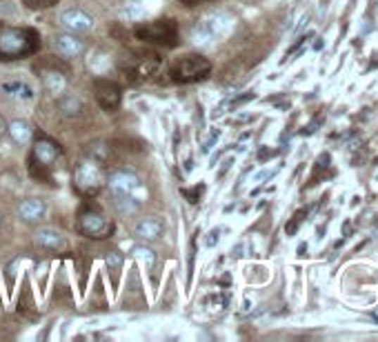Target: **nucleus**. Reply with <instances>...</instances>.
<instances>
[{
  "mask_svg": "<svg viewBox=\"0 0 378 342\" xmlns=\"http://www.w3.org/2000/svg\"><path fill=\"white\" fill-rule=\"evenodd\" d=\"M105 187L111 194V201L120 216H134L141 211L143 203L147 201V189L141 176L130 169H114L107 174Z\"/></svg>",
  "mask_w": 378,
  "mask_h": 342,
  "instance_id": "nucleus-1",
  "label": "nucleus"
},
{
  "mask_svg": "<svg viewBox=\"0 0 378 342\" xmlns=\"http://www.w3.org/2000/svg\"><path fill=\"white\" fill-rule=\"evenodd\" d=\"M38 49H40V34L36 30L0 23V61L30 58Z\"/></svg>",
  "mask_w": 378,
  "mask_h": 342,
  "instance_id": "nucleus-2",
  "label": "nucleus"
},
{
  "mask_svg": "<svg viewBox=\"0 0 378 342\" xmlns=\"http://www.w3.org/2000/svg\"><path fill=\"white\" fill-rule=\"evenodd\" d=\"M105 182H107V171L101 160L87 156V158H80L76 163L72 184L80 198H85V201L87 198H96L105 187Z\"/></svg>",
  "mask_w": 378,
  "mask_h": 342,
  "instance_id": "nucleus-3",
  "label": "nucleus"
},
{
  "mask_svg": "<svg viewBox=\"0 0 378 342\" xmlns=\"http://www.w3.org/2000/svg\"><path fill=\"white\" fill-rule=\"evenodd\" d=\"M63 156V147L56 140H51L45 134H34V145H32V153H30V171L32 176L38 180H47L51 182V174L53 165L61 160Z\"/></svg>",
  "mask_w": 378,
  "mask_h": 342,
  "instance_id": "nucleus-4",
  "label": "nucleus"
},
{
  "mask_svg": "<svg viewBox=\"0 0 378 342\" xmlns=\"http://www.w3.org/2000/svg\"><path fill=\"white\" fill-rule=\"evenodd\" d=\"M76 229L85 238L105 240L114 234V222L107 218V213L101 207L94 205L87 198V203H82V207L76 213Z\"/></svg>",
  "mask_w": 378,
  "mask_h": 342,
  "instance_id": "nucleus-5",
  "label": "nucleus"
},
{
  "mask_svg": "<svg viewBox=\"0 0 378 342\" xmlns=\"http://www.w3.org/2000/svg\"><path fill=\"white\" fill-rule=\"evenodd\" d=\"M120 74L130 78V82H145L151 76L158 74L160 69V56L156 51H130L120 61Z\"/></svg>",
  "mask_w": 378,
  "mask_h": 342,
  "instance_id": "nucleus-6",
  "label": "nucleus"
},
{
  "mask_svg": "<svg viewBox=\"0 0 378 342\" xmlns=\"http://www.w3.org/2000/svg\"><path fill=\"white\" fill-rule=\"evenodd\" d=\"M234 30V18L229 13H212L203 20H199L191 27V42L199 47H209L214 45L216 40L229 36V32Z\"/></svg>",
  "mask_w": 378,
  "mask_h": 342,
  "instance_id": "nucleus-7",
  "label": "nucleus"
},
{
  "mask_svg": "<svg viewBox=\"0 0 378 342\" xmlns=\"http://www.w3.org/2000/svg\"><path fill=\"white\" fill-rule=\"evenodd\" d=\"M134 36L147 42V45H158V47H176L180 40L178 23L174 18H158L151 23L136 25Z\"/></svg>",
  "mask_w": 378,
  "mask_h": 342,
  "instance_id": "nucleus-8",
  "label": "nucleus"
},
{
  "mask_svg": "<svg viewBox=\"0 0 378 342\" xmlns=\"http://www.w3.org/2000/svg\"><path fill=\"white\" fill-rule=\"evenodd\" d=\"M212 71V63H209L205 56L201 53H185L180 56L178 61L172 63L170 67V76L174 82L180 84H191V82H199L205 80Z\"/></svg>",
  "mask_w": 378,
  "mask_h": 342,
  "instance_id": "nucleus-9",
  "label": "nucleus"
},
{
  "mask_svg": "<svg viewBox=\"0 0 378 342\" xmlns=\"http://www.w3.org/2000/svg\"><path fill=\"white\" fill-rule=\"evenodd\" d=\"M94 96L96 103L101 105L105 111H116L122 101V91L120 87L109 78H96L94 80Z\"/></svg>",
  "mask_w": 378,
  "mask_h": 342,
  "instance_id": "nucleus-10",
  "label": "nucleus"
},
{
  "mask_svg": "<svg viewBox=\"0 0 378 342\" xmlns=\"http://www.w3.org/2000/svg\"><path fill=\"white\" fill-rule=\"evenodd\" d=\"M61 25L72 34H87L94 27V16L82 7H69L61 13Z\"/></svg>",
  "mask_w": 378,
  "mask_h": 342,
  "instance_id": "nucleus-11",
  "label": "nucleus"
},
{
  "mask_svg": "<svg viewBox=\"0 0 378 342\" xmlns=\"http://www.w3.org/2000/svg\"><path fill=\"white\" fill-rule=\"evenodd\" d=\"M51 47L56 53L63 56V58H78V56L85 51V42H82L76 34L67 32V34H56L51 38Z\"/></svg>",
  "mask_w": 378,
  "mask_h": 342,
  "instance_id": "nucleus-12",
  "label": "nucleus"
},
{
  "mask_svg": "<svg viewBox=\"0 0 378 342\" xmlns=\"http://www.w3.org/2000/svg\"><path fill=\"white\" fill-rule=\"evenodd\" d=\"M0 89H3V94L7 98H11V101H18V103H30V101H34V98H36V91H34L32 84L27 80H20V78L3 80Z\"/></svg>",
  "mask_w": 378,
  "mask_h": 342,
  "instance_id": "nucleus-13",
  "label": "nucleus"
},
{
  "mask_svg": "<svg viewBox=\"0 0 378 342\" xmlns=\"http://www.w3.org/2000/svg\"><path fill=\"white\" fill-rule=\"evenodd\" d=\"M163 234H165V220H160L158 216L141 218L134 227V236L143 242H153V240H158Z\"/></svg>",
  "mask_w": 378,
  "mask_h": 342,
  "instance_id": "nucleus-14",
  "label": "nucleus"
},
{
  "mask_svg": "<svg viewBox=\"0 0 378 342\" xmlns=\"http://www.w3.org/2000/svg\"><path fill=\"white\" fill-rule=\"evenodd\" d=\"M47 213V205L40 201V198H25L18 205V216L23 222H40Z\"/></svg>",
  "mask_w": 378,
  "mask_h": 342,
  "instance_id": "nucleus-15",
  "label": "nucleus"
},
{
  "mask_svg": "<svg viewBox=\"0 0 378 342\" xmlns=\"http://www.w3.org/2000/svg\"><path fill=\"white\" fill-rule=\"evenodd\" d=\"M36 242H38V247L45 249V251H61V249H65V236H63L61 232L51 229V227L38 229Z\"/></svg>",
  "mask_w": 378,
  "mask_h": 342,
  "instance_id": "nucleus-16",
  "label": "nucleus"
},
{
  "mask_svg": "<svg viewBox=\"0 0 378 342\" xmlns=\"http://www.w3.org/2000/svg\"><path fill=\"white\" fill-rule=\"evenodd\" d=\"M7 132H9L11 140L16 142V145H27V142L34 140V134H36L34 127L27 122V120H13V122H9Z\"/></svg>",
  "mask_w": 378,
  "mask_h": 342,
  "instance_id": "nucleus-17",
  "label": "nucleus"
},
{
  "mask_svg": "<svg viewBox=\"0 0 378 342\" xmlns=\"http://www.w3.org/2000/svg\"><path fill=\"white\" fill-rule=\"evenodd\" d=\"M40 78H43V87L53 94V96H58L65 91V76H63V71L58 69H45L43 74H40Z\"/></svg>",
  "mask_w": 378,
  "mask_h": 342,
  "instance_id": "nucleus-18",
  "label": "nucleus"
},
{
  "mask_svg": "<svg viewBox=\"0 0 378 342\" xmlns=\"http://www.w3.org/2000/svg\"><path fill=\"white\" fill-rule=\"evenodd\" d=\"M132 253L141 262V267H145V272H153V267H156V253H153V249H149L147 245H136Z\"/></svg>",
  "mask_w": 378,
  "mask_h": 342,
  "instance_id": "nucleus-19",
  "label": "nucleus"
},
{
  "mask_svg": "<svg viewBox=\"0 0 378 342\" xmlns=\"http://www.w3.org/2000/svg\"><path fill=\"white\" fill-rule=\"evenodd\" d=\"M203 305L209 309V311H222L227 305H229V293H212V296H207Z\"/></svg>",
  "mask_w": 378,
  "mask_h": 342,
  "instance_id": "nucleus-20",
  "label": "nucleus"
},
{
  "mask_svg": "<svg viewBox=\"0 0 378 342\" xmlns=\"http://www.w3.org/2000/svg\"><path fill=\"white\" fill-rule=\"evenodd\" d=\"M145 7L141 5V3H132V5H127L122 9V16L127 18V20H141L143 16H145Z\"/></svg>",
  "mask_w": 378,
  "mask_h": 342,
  "instance_id": "nucleus-21",
  "label": "nucleus"
},
{
  "mask_svg": "<svg viewBox=\"0 0 378 342\" xmlns=\"http://www.w3.org/2000/svg\"><path fill=\"white\" fill-rule=\"evenodd\" d=\"M61 109H63L65 113H69V116H72V113H78V111L82 109V103L78 101L76 96H65L63 101H61Z\"/></svg>",
  "mask_w": 378,
  "mask_h": 342,
  "instance_id": "nucleus-22",
  "label": "nucleus"
},
{
  "mask_svg": "<svg viewBox=\"0 0 378 342\" xmlns=\"http://www.w3.org/2000/svg\"><path fill=\"white\" fill-rule=\"evenodd\" d=\"M307 211L310 209H301L298 213H294V218L287 222V227H285V232H287V236H294L298 232V227H301V222H303V218L307 216Z\"/></svg>",
  "mask_w": 378,
  "mask_h": 342,
  "instance_id": "nucleus-23",
  "label": "nucleus"
},
{
  "mask_svg": "<svg viewBox=\"0 0 378 342\" xmlns=\"http://www.w3.org/2000/svg\"><path fill=\"white\" fill-rule=\"evenodd\" d=\"M122 262H125V258H122L120 251H109V253H107V267H109V269L118 272V269L122 267Z\"/></svg>",
  "mask_w": 378,
  "mask_h": 342,
  "instance_id": "nucleus-24",
  "label": "nucleus"
},
{
  "mask_svg": "<svg viewBox=\"0 0 378 342\" xmlns=\"http://www.w3.org/2000/svg\"><path fill=\"white\" fill-rule=\"evenodd\" d=\"M56 3H58V0H23V5L30 9H47V7H53Z\"/></svg>",
  "mask_w": 378,
  "mask_h": 342,
  "instance_id": "nucleus-25",
  "label": "nucleus"
},
{
  "mask_svg": "<svg viewBox=\"0 0 378 342\" xmlns=\"http://www.w3.org/2000/svg\"><path fill=\"white\" fill-rule=\"evenodd\" d=\"M89 156H92V158H96V160L105 163V160H107V149H105V145H101V142H96V145H89Z\"/></svg>",
  "mask_w": 378,
  "mask_h": 342,
  "instance_id": "nucleus-26",
  "label": "nucleus"
},
{
  "mask_svg": "<svg viewBox=\"0 0 378 342\" xmlns=\"http://www.w3.org/2000/svg\"><path fill=\"white\" fill-rule=\"evenodd\" d=\"M254 98H256V96H254V91H245L243 96H236L234 101L229 103V107H232V109H236V107H241V105H245V103H249V101H254Z\"/></svg>",
  "mask_w": 378,
  "mask_h": 342,
  "instance_id": "nucleus-27",
  "label": "nucleus"
},
{
  "mask_svg": "<svg viewBox=\"0 0 378 342\" xmlns=\"http://www.w3.org/2000/svg\"><path fill=\"white\" fill-rule=\"evenodd\" d=\"M220 138V129H214L212 132V136H209L207 138V142H205V145H203V153H209V151H212V147L216 145V140Z\"/></svg>",
  "mask_w": 378,
  "mask_h": 342,
  "instance_id": "nucleus-28",
  "label": "nucleus"
},
{
  "mask_svg": "<svg viewBox=\"0 0 378 342\" xmlns=\"http://www.w3.org/2000/svg\"><path fill=\"white\" fill-rule=\"evenodd\" d=\"M183 194L187 196V201H189L191 205L199 203V198H201V194H203V184H201V187H194V189H185Z\"/></svg>",
  "mask_w": 378,
  "mask_h": 342,
  "instance_id": "nucleus-29",
  "label": "nucleus"
},
{
  "mask_svg": "<svg viewBox=\"0 0 378 342\" xmlns=\"http://www.w3.org/2000/svg\"><path fill=\"white\" fill-rule=\"evenodd\" d=\"M320 122H323V120H316V122H312V125H307L301 134H303V136H310V134H314V132H316V127H318Z\"/></svg>",
  "mask_w": 378,
  "mask_h": 342,
  "instance_id": "nucleus-30",
  "label": "nucleus"
},
{
  "mask_svg": "<svg viewBox=\"0 0 378 342\" xmlns=\"http://www.w3.org/2000/svg\"><path fill=\"white\" fill-rule=\"evenodd\" d=\"M274 153H276V151H272V149H260V151H258V160H260V163H265L267 158H272Z\"/></svg>",
  "mask_w": 378,
  "mask_h": 342,
  "instance_id": "nucleus-31",
  "label": "nucleus"
},
{
  "mask_svg": "<svg viewBox=\"0 0 378 342\" xmlns=\"http://www.w3.org/2000/svg\"><path fill=\"white\" fill-rule=\"evenodd\" d=\"M218 234H220L218 229H216V232H212V234H209V236H212V238H209V240H207V245H209V247H214V242H218Z\"/></svg>",
  "mask_w": 378,
  "mask_h": 342,
  "instance_id": "nucleus-32",
  "label": "nucleus"
},
{
  "mask_svg": "<svg viewBox=\"0 0 378 342\" xmlns=\"http://www.w3.org/2000/svg\"><path fill=\"white\" fill-rule=\"evenodd\" d=\"M183 5H187V7H194V5H199V3H207V0H180Z\"/></svg>",
  "mask_w": 378,
  "mask_h": 342,
  "instance_id": "nucleus-33",
  "label": "nucleus"
},
{
  "mask_svg": "<svg viewBox=\"0 0 378 342\" xmlns=\"http://www.w3.org/2000/svg\"><path fill=\"white\" fill-rule=\"evenodd\" d=\"M305 251H307V245H301V249H298V253H301V255H305Z\"/></svg>",
  "mask_w": 378,
  "mask_h": 342,
  "instance_id": "nucleus-34",
  "label": "nucleus"
},
{
  "mask_svg": "<svg viewBox=\"0 0 378 342\" xmlns=\"http://www.w3.org/2000/svg\"><path fill=\"white\" fill-rule=\"evenodd\" d=\"M0 132H5V122H3V118H0Z\"/></svg>",
  "mask_w": 378,
  "mask_h": 342,
  "instance_id": "nucleus-35",
  "label": "nucleus"
},
{
  "mask_svg": "<svg viewBox=\"0 0 378 342\" xmlns=\"http://www.w3.org/2000/svg\"><path fill=\"white\" fill-rule=\"evenodd\" d=\"M0 222H3V213H0Z\"/></svg>",
  "mask_w": 378,
  "mask_h": 342,
  "instance_id": "nucleus-36",
  "label": "nucleus"
}]
</instances>
